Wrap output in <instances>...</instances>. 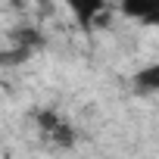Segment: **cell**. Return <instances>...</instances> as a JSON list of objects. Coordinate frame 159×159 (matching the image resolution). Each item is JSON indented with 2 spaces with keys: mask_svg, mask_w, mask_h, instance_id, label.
<instances>
[{
  "mask_svg": "<svg viewBox=\"0 0 159 159\" xmlns=\"http://www.w3.org/2000/svg\"><path fill=\"white\" fill-rule=\"evenodd\" d=\"M62 3L69 7L72 19L78 22V28L81 31H94L100 25H106L109 19V0H62Z\"/></svg>",
  "mask_w": 159,
  "mask_h": 159,
  "instance_id": "cell-1",
  "label": "cell"
},
{
  "mask_svg": "<svg viewBox=\"0 0 159 159\" xmlns=\"http://www.w3.org/2000/svg\"><path fill=\"white\" fill-rule=\"evenodd\" d=\"M131 88H134L137 94H143V97L159 94V62H150V66H143L140 72H134Z\"/></svg>",
  "mask_w": 159,
  "mask_h": 159,
  "instance_id": "cell-2",
  "label": "cell"
},
{
  "mask_svg": "<svg viewBox=\"0 0 159 159\" xmlns=\"http://www.w3.org/2000/svg\"><path fill=\"white\" fill-rule=\"evenodd\" d=\"M34 122H38L41 134H44V137H50V134H53V131H56L66 119H62L56 109H38V112H34Z\"/></svg>",
  "mask_w": 159,
  "mask_h": 159,
  "instance_id": "cell-3",
  "label": "cell"
},
{
  "mask_svg": "<svg viewBox=\"0 0 159 159\" xmlns=\"http://www.w3.org/2000/svg\"><path fill=\"white\" fill-rule=\"evenodd\" d=\"M143 25H156L159 28V0H150V10H147V16L140 19Z\"/></svg>",
  "mask_w": 159,
  "mask_h": 159,
  "instance_id": "cell-4",
  "label": "cell"
},
{
  "mask_svg": "<svg viewBox=\"0 0 159 159\" xmlns=\"http://www.w3.org/2000/svg\"><path fill=\"white\" fill-rule=\"evenodd\" d=\"M109 3H122V0H109Z\"/></svg>",
  "mask_w": 159,
  "mask_h": 159,
  "instance_id": "cell-5",
  "label": "cell"
}]
</instances>
